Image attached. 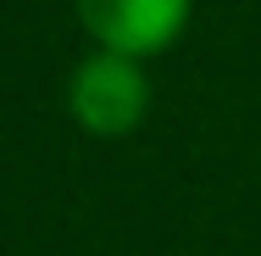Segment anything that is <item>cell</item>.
Masks as SVG:
<instances>
[{"label": "cell", "mask_w": 261, "mask_h": 256, "mask_svg": "<svg viewBox=\"0 0 261 256\" xmlns=\"http://www.w3.org/2000/svg\"><path fill=\"white\" fill-rule=\"evenodd\" d=\"M145 106H150V84L134 67V56L95 51L89 61H78V73H72V117L89 134H106L111 139V134L139 128Z\"/></svg>", "instance_id": "obj_1"}, {"label": "cell", "mask_w": 261, "mask_h": 256, "mask_svg": "<svg viewBox=\"0 0 261 256\" xmlns=\"http://www.w3.org/2000/svg\"><path fill=\"white\" fill-rule=\"evenodd\" d=\"M84 28L100 39V51L117 56H156L178 39L189 0H78Z\"/></svg>", "instance_id": "obj_2"}]
</instances>
